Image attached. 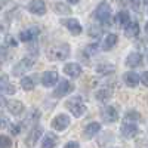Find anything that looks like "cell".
I'll return each mask as SVG.
<instances>
[{
    "mask_svg": "<svg viewBox=\"0 0 148 148\" xmlns=\"http://www.w3.org/2000/svg\"><path fill=\"white\" fill-rule=\"evenodd\" d=\"M0 92L8 93V95L15 93V86L9 82L8 77H0Z\"/></svg>",
    "mask_w": 148,
    "mask_h": 148,
    "instance_id": "15",
    "label": "cell"
},
{
    "mask_svg": "<svg viewBox=\"0 0 148 148\" xmlns=\"http://www.w3.org/2000/svg\"><path fill=\"white\" fill-rule=\"evenodd\" d=\"M142 2H144L145 5H148V0H142Z\"/></svg>",
    "mask_w": 148,
    "mask_h": 148,
    "instance_id": "37",
    "label": "cell"
},
{
    "mask_svg": "<svg viewBox=\"0 0 148 148\" xmlns=\"http://www.w3.org/2000/svg\"><path fill=\"white\" fill-rule=\"evenodd\" d=\"M125 83L129 86V88H135L138 83H139V76L136 73H133V71H129V73H126L125 74Z\"/></svg>",
    "mask_w": 148,
    "mask_h": 148,
    "instance_id": "18",
    "label": "cell"
},
{
    "mask_svg": "<svg viewBox=\"0 0 148 148\" xmlns=\"http://www.w3.org/2000/svg\"><path fill=\"white\" fill-rule=\"evenodd\" d=\"M0 8H2V3H0Z\"/></svg>",
    "mask_w": 148,
    "mask_h": 148,
    "instance_id": "39",
    "label": "cell"
},
{
    "mask_svg": "<svg viewBox=\"0 0 148 148\" xmlns=\"http://www.w3.org/2000/svg\"><path fill=\"white\" fill-rule=\"evenodd\" d=\"M56 145V138L53 135H46L42 141V148H53Z\"/></svg>",
    "mask_w": 148,
    "mask_h": 148,
    "instance_id": "23",
    "label": "cell"
},
{
    "mask_svg": "<svg viewBox=\"0 0 148 148\" xmlns=\"http://www.w3.org/2000/svg\"><path fill=\"white\" fill-rule=\"evenodd\" d=\"M68 55H70V46L65 43L52 45L46 51V56L51 61H64L68 58Z\"/></svg>",
    "mask_w": 148,
    "mask_h": 148,
    "instance_id": "1",
    "label": "cell"
},
{
    "mask_svg": "<svg viewBox=\"0 0 148 148\" xmlns=\"http://www.w3.org/2000/svg\"><path fill=\"white\" fill-rule=\"evenodd\" d=\"M116 21H117V24H119L120 27H126L127 24L130 22V16H129V14H127V12L121 10V12H119V14H117V16H116Z\"/></svg>",
    "mask_w": 148,
    "mask_h": 148,
    "instance_id": "22",
    "label": "cell"
},
{
    "mask_svg": "<svg viewBox=\"0 0 148 148\" xmlns=\"http://www.w3.org/2000/svg\"><path fill=\"white\" fill-rule=\"evenodd\" d=\"M95 18L98 22H101L102 25H111V8L107 2L99 3V6L95 10Z\"/></svg>",
    "mask_w": 148,
    "mask_h": 148,
    "instance_id": "2",
    "label": "cell"
},
{
    "mask_svg": "<svg viewBox=\"0 0 148 148\" xmlns=\"http://www.w3.org/2000/svg\"><path fill=\"white\" fill-rule=\"evenodd\" d=\"M114 70H116L114 65H108V64H101V65L96 67V71L99 74H110V73H113Z\"/></svg>",
    "mask_w": 148,
    "mask_h": 148,
    "instance_id": "26",
    "label": "cell"
},
{
    "mask_svg": "<svg viewBox=\"0 0 148 148\" xmlns=\"http://www.w3.org/2000/svg\"><path fill=\"white\" fill-rule=\"evenodd\" d=\"M62 24H64V27L68 28L73 34H80L82 33V25H80V22L77 19H74V18H68V19H62Z\"/></svg>",
    "mask_w": 148,
    "mask_h": 148,
    "instance_id": "10",
    "label": "cell"
},
{
    "mask_svg": "<svg viewBox=\"0 0 148 148\" xmlns=\"http://www.w3.org/2000/svg\"><path fill=\"white\" fill-rule=\"evenodd\" d=\"M28 10L34 15H45L46 14V5L43 0H33L28 3Z\"/></svg>",
    "mask_w": 148,
    "mask_h": 148,
    "instance_id": "7",
    "label": "cell"
},
{
    "mask_svg": "<svg viewBox=\"0 0 148 148\" xmlns=\"http://www.w3.org/2000/svg\"><path fill=\"white\" fill-rule=\"evenodd\" d=\"M121 135L125 138L130 139L133 136H136L138 135V127L133 125V123H125V125L121 126Z\"/></svg>",
    "mask_w": 148,
    "mask_h": 148,
    "instance_id": "11",
    "label": "cell"
},
{
    "mask_svg": "<svg viewBox=\"0 0 148 148\" xmlns=\"http://www.w3.org/2000/svg\"><path fill=\"white\" fill-rule=\"evenodd\" d=\"M74 90V84L67 82V80H62L58 86H56V89H55V96L61 98V96H65L68 93H71Z\"/></svg>",
    "mask_w": 148,
    "mask_h": 148,
    "instance_id": "6",
    "label": "cell"
},
{
    "mask_svg": "<svg viewBox=\"0 0 148 148\" xmlns=\"http://www.w3.org/2000/svg\"><path fill=\"white\" fill-rule=\"evenodd\" d=\"M67 2H70V3H73V5H76V3H79V0H67Z\"/></svg>",
    "mask_w": 148,
    "mask_h": 148,
    "instance_id": "35",
    "label": "cell"
},
{
    "mask_svg": "<svg viewBox=\"0 0 148 148\" xmlns=\"http://www.w3.org/2000/svg\"><path fill=\"white\" fill-rule=\"evenodd\" d=\"M132 6H133V9H139V5H141V0H132Z\"/></svg>",
    "mask_w": 148,
    "mask_h": 148,
    "instance_id": "34",
    "label": "cell"
},
{
    "mask_svg": "<svg viewBox=\"0 0 148 148\" xmlns=\"http://www.w3.org/2000/svg\"><path fill=\"white\" fill-rule=\"evenodd\" d=\"M6 126H8V120H6L5 117L0 116V129H3V127H6Z\"/></svg>",
    "mask_w": 148,
    "mask_h": 148,
    "instance_id": "32",
    "label": "cell"
},
{
    "mask_svg": "<svg viewBox=\"0 0 148 148\" xmlns=\"http://www.w3.org/2000/svg\"><path fill=\"white\" fill-rule=\"evenodd\" d=\"M142 64V55L138 53V52H133L130 55H127L126 58V65L130 67V68H135V67H139Z\"/></svg>",
    "mask_w": 148,
    "mask_h": 148,
    "instance_id": "13",
    "label": "cell"
},
{
    "mask_svg": "<svg viewBox=\"0 0 148 148\" xmlns=\"http://www.w3.org/2000/svg\"><path fill=\"white\" fill-rule=\"evenodd\" d=\"M141 119V114L136 113V111H129V113H126L125 116V120L126 123H132V121H138Z\"/></svg>",
    "mask_w": 148,
    "mask_h": 148,
    "instance_id": "27",
    "label": "cell"
},
{
    "mask_svg": "<svg viewBox=\"0 0 148 148\" xmlns=\"http://www.w3.org/2000/svg\"><path fill=\"white\" fill-rule=\"evenodd\" d=\"M21 86H22V89H25V90H33L34 89V79L33 77H24L21 79Z\"/></svg>",
    "mask_w": 148,
    "mask_h": 148,
    "instance_id": "25",
    "label": "cell"
},
{
    "mask_svg": "<svg viewBox=\"0 0 148 148\" xmlns=\"http://www.w3.org/2000/svg\"><path fill=\"white\" fill-rule=\"evenodd\" d=\"M64 148H80V145H79L76 141H71V142H68Z\"/></svg>",
    "mask_w": 148,
    "mask_h": 148,
    "instance_id": "30",
    "label": "cell"
},
{
    "mask_svg": "<svg viewBox=\"0 0 148 148\" xmlns=\"http://www.w3.org/2000/svg\"><path fill=\"white\" fill-rule=\"evenodd\" d=\"M37 36H39V30H37L36 27H33V28H28L25 31H21L18 37H19L21 42H31V40L36 39Z\"/></svg>",
    "mask_w": 148,
    "mask_h": 148,
    "instance_id": "12",
    "label": "cell"
},
{
    "mask_svg": "<svg viewBox=\"0 0 148 148\" xmlns=\"http://www.w3.org/2000/svg\"><path fill=\"white\" fill-rule=\"evenodd\" d=\"M67 108L73 113V116L76 117H80L86 113V104L83 102L82 98H73L67 102Z\"/></svg>",
    "mask_w": 148,
    "mask_h": 148,
    "instance_id": "3",
    "label": "cell"
},
{
    "mask_svg": "<svg viewBox=\"0 0 148 148\" xmlns=\"http://www.w3.org/2000/svg\"><path fill=\"white\" fill-rule=\"evenodd\" d=\"M2 30H3V28H2V25H0V33H2Z\"/></svg>",
    "mask_w": 148,
    "mask_h": 148,
    "instance_id": "38",
    "label": "cell"
},
{
    "mask_svg": "<svg viewBox=\"0 0 148 148\" xmlns=\"http://www.w3.org/2000/svg\"><path fill=\"white\" fill-rule=\"evenodd\" d=\"M117 42H119V37H117V34H108L105 39H104V43H102V49L104 51H110V49H113L116 45H117Z\"/></svg>",
    "mask_w": 148,
    "mask_h": 148,
    "instance_id": "17",
    "label": "cell"
},
{
    "mask_svg": "<svg viewBox=\"0 0 148 148\" xmlns=\"http://www.w3.org/2000/svg\"><path fill=\"white\" fill-rule=\"evenodd\" d=\"M99 130H101V125H99V123H95V121H93V123H89V125L86 126L84 135H86L88 138H92V136H95V135L99 132Z\"/></svg>",
    "mask_w": 148,
    "mask_h": 148,
    "instance_id": "21",
    "label": "cell"
},
{
    "mask_svg": "<svg viewBox=\"0 0 148 148\" xmlns=\"http://www.w3.org/2000/svg\"><path fill=\"white\" fill-rule=\"evenodd\" d=\"M6 104H8V101L5 99V98H3L2 95H0V110H3V108L6 107Z\"/></svg>",
    "mask_w": 148,
    "mask_h": 148,
    "instance_id": "33",
    "label": "cell"
},
{
    "mask_svg": "<svg viewBox=\"0 0 148 148\" xmlns=\"http://www.w3.org/2000/svg\"><path fill=\"white\" fill-rule=\"evenodd\" d=\"M12 147V141L8 136H0V148H10Z\"/></svg>",
    "mask_w": 148,
    "mask_h": 148,
    "instance_id": "29",
    "label": "cell"
},
{
    "mask_svg": "<svg viewBox=\"0 0 148 148\" xmlns=\"http://www.w3.org/2000/svg\"><path fill=\"white\" fill-rule=\"evenodd\" d=\"M40 136H42V129H40V127H34V129L30 132L28 138H27V145H28V147H33L37 141H39Z\"/></svg>",
    "mask_w": 148,
    "mask_h": 148,
    "instance_id": "20",
    "label": "cell"
},
{
    "mask_svg": "<svg viewBox=\"0 0 148 148\" xmlns=\"http://www.w3.org/2000/svg\"><path fill=\"white\" fill-rule=\"evenodd\" d=\"M141 82L147 86V88H148V71H145L144 74H142V77H141Z\"/></svg>",
    "mask_w": 148,
    "mask_h": 148,
    "instance_id": "31",
    "label": "cell"
},
{
    "mask_svg": "<svg viewBox=\"0 0 148 148\" xmlns=\"http://www.w3.org/2000/svg\"><path fill=\"white\" fill-rule=\"evenodd\" d=\"M125 33H126V37H136L139 34V25H138V22H129L127 25L125 27Z\"/></svg>",
    "mask_w": 148,
    "mask_h": 148,
    "instance_id": "19",
    "label": "cell"
},
{
    "mask_svg": "<svg viewBox=\"0 0 148 148\" xmlns=\"http://www.w3.org/2000/svg\"><path fill=\"white\" fill-rule=\"evenodd\" d=\"M58 82V73L56 71H46L42 76V84L45 88H52Z\"/></svg>",
    "mask_w": 148,
    "mask_h": 148,
    "instance_id": "8",
    "label": "cell"
},
{
    "mask_svg": "<svg viewBox=\"0 0 148 148\" xmlns=\"http://www.w3.org/2000/svg\"><path fill=\"white\" fill-rule=\"evenodd\" d=\"M6 108L9 110V113L10 114H14V116H19L22 111H24V104L19 102V101H8L6 104Z\"/></svg>",
    "mask_w": 148,
    "mask_h": 148,
    "instance_id": "14",
    "label": "cell"
},
{
    "mask_svg": "<svg viewBox=\"0 0 148 148\" xmlns=\"http://www.w3.org/2000/svg\"><path fill=\"white\" fill-rule=\"evenodd\" d=\"M68 125H70V119L65 114H59L52 120V127L55 130H64Z\"/></svg>",
    "mask_w": 148,
    "mask_h": 148,
    "instance_id": "9",
    "label": "cell"
},
{
    "mask_svg": "<svg viewBox=\"0 0 148 148\" xmlns=\"http://www.w3.org/2000/svg\"><path fill=\"white\" fill-rule=\"evenodd\" d=\"M145 31L148 33V22H147V25H145Z\"/></svg>",
    "mask_w": 148,
    "mask_h": 148,
    "instance_id": "36",
    "label": "cell"
},
{
    "mask_svg": "<svg viewBox=\"0 0 148 148\" xmlns=\"http://www.w3.org/2000/svg\"><path fill=\"white\" fill-rule=\"evenodd\" d=\"M101 114H102L104 121H107V123H114V121L119 120V111H117V108L114 105L104 107L102 111H101Z\"/></svg>",
    "mask_w": 148,
    "mask_h": 148,
    "instance_id": "5",
    "label": "cell"
},
{
    "mask_svg": "<svg viewBox=\"0 0 148 148\" xmlns=\"http://www.w3.org/2000/svg\"><path fill=\"white\" fill-rule=\"evenodd\" d=\"M34 64H36V59H34V58H31V56H27V58L21 59V62H18V64L14 67V70H12V71H14V76L19 77L21 74L30 71V68H31Z\"/></svg>",
    "mask_w": 148,
    "mask_h": 148,
    "instance_id": "4",
    "label": "cell"
},
{
    "mask_svg": "<svg viewBox=\"0 0 148 148\" xmlns=\"http://www.w3.org/2000/svg\"><path fill=\"white\" fill-rule=\"evenodd\" d=\"M95 96H96V99H98V101H108L110 98H111V90L107 89V88L99 89V90L95 93Z\"/></svg>",
    "mask_w": 148,
    "mask_h": 148,
    "instance_id": "24",
    "label": "cell"
},
{
    "mask_svg": "<svg viewBox=\"0 0 148 148\" xmlns=\"http://www.w3.org/2000/svg\"><path fill=\"white\" fill-rule=\"evenodd\" d=\"M64 73L70 77H79L82 74V67L79 64H67L64 67Z\"/></svg>",
    "mask_w": 148,
    "mask_h": 148,
    "instance_id": "16",
    "label": "cell"
},
{
    "mask_svg": "<svg viewBox=\"0 0 148 148\" xmlns=\"http://www.w3.org/2000/svg\"><path fill=\"white\" fill-rule=\"evenodd\" d=\"M53 9H55L56 14H61V15H64V14H71V9H70L68 6L62 5V3H56Z\"/></svg>",
    "mask_w": 148,
    "mask_h": 148,
    "instance_id": "28",
    "label": "cell"
}]
</instances>
